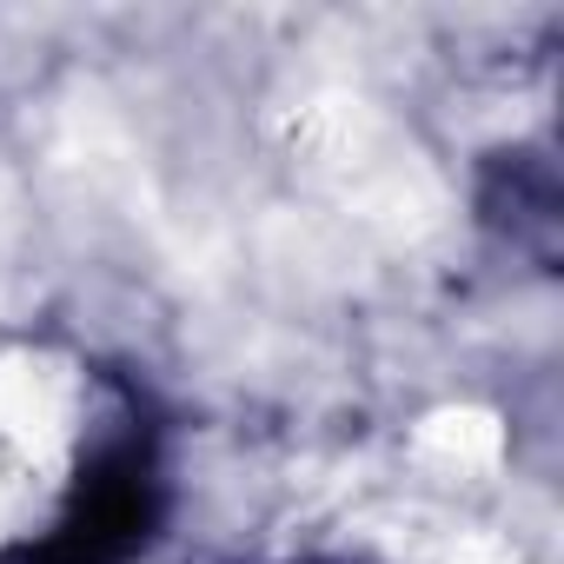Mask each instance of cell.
Listing matches in <instances>:
<instances>
[{"instance_id": "cell-1", "label": "cell", "mask_w": 564, "mask_h": 564, "mask_svg": "<svg viewBox=\"0 0 564 564\" xmlns=\"http://www.w3.org/2000/svg\"><path fill=\"white\" fill-rule=\"evenodd\" d=\"M166 518V432L127 372H100V412L80 438L74 478L34 538H14L0 564H133Z\"/></svg>"}, {"instance_id": "cell-2", "label": "cell", "mask_w": 564, "mask_h": 564, "mask_svg": "<svg viewBox=\"0 0 564 564\" xmlns=\"http://www.w3.org/2000/svg\"><path fill=\"white\" fill-rule=\"evenodd\" d=\"M478 219L491 232H505L511 252L551 265V252H557V173H551V160L531 147L498 153L485 166V186H478Z\"/></svg>"}]
</instances>
